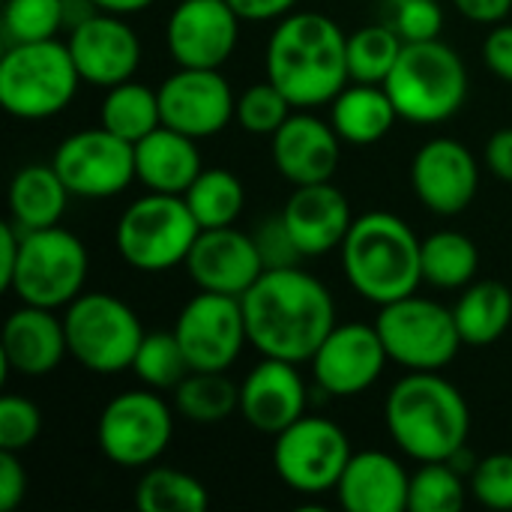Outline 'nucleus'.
<instances>
[{
    "mask_svg": "<svg viewBox=\"0 0 512 512\" xmlns=\"http://www.w3.org/2000/svg\"><path fill=\"white\" fill-rule=\"evenodd\" d=\"M240 303L249 345L261 357L309 363L336 327L333 294L303 267L264 270Z\"/></svg>",
    "mask_w": 512,
    "mask_h": 512,
    "instance_id": "nucleus-1",
    "label": "nucleus"
},
{
    "mask_svg": "<svg viewBox=\"0 0 512 512\" xmlns=\"http://www.w3.org/2000/svg\"><path fill=\"white\" fill-rule=\"evenodd\" d=\"M264 66L294 108L330 105L351 81L348 36L321 12H288L270 33Z\"/></svg>",
    "mask_w": 512,
    "mask_h": 512,
    "instance_id": "nucleus-2",
    "label": "nucleus"
},
{
    "mask_svg": "<svg viewBox=\"0 0 512 512\" xmlns=\"http://www.w3.org/2000/svg\"><path fill=\"white\" fill-rule=\"evenodd\" d=\"M384 423L393 444L414 462H450L465 450L471 411L456 384L438 372H408L384 402Z\"/></svg>",
    "mask_w": 512,
    "mask_h": 512,
    "instance_id": "nucleus-3",
    "label": "nucleus"
},
{
    "mask_svg": "<svg viewBox=\"0 0 512 512\" xmlns=\"http://www.w3.org/2000/svg\"><path fill=\"white\" fill-rule=\"evenodd\" d=\"M423 240L405 219L387 210L363 213L351 222L339 255L348 285L369 303L387 306L417 291L423 282Z\"/></svg>",
    "mask_w": 512,
    "mask_h": 512,
    "instance_id": "nucleus-4",
    "label": "nucleus"
},
{
    "mask_svg": "<svg viewBox=\"0 0 512 512\" xmlns=\"http://www.w3.org/2000/svg\"><path fill=\"white\" fill-rule=\"evenodd\" d=\"M384 90L390 93L399 120L435 126L462 111L468 99V66L462 54L441 39L405 42Z\"/></svg>",
    "mask_w": 512,
    "mask_h": 512,
    "instance_id": "nucleus-5",
    "label": "nucleus"
},
{
    "mask_svg": "<svg viewBox=\"0 0 512 512\" xmlns=\"http://www.w3.org/2000/svg\"><path fill=\"white\" fill-rule=\"evenodd\" d=\"M81 84L66 42H15L0 57V105L18 120H48L66 111Z\"/></svg>",
    "mask_w": 512,
    "mask_h": 512,
    "instance_id": "nucleus-6",
    "label": "nucleus"
},
{
    "mask_svg": "<svg viewBox=\"0 0 512 512\" xmlns=\"http://www.w3.org/2000/svg\"><path fill=\"white\" fill-rule=\"evenodd\" d=\"M198 234L201 225L183 195L147 192L120 213L114 246L132 270L162 273L186 261Z\"/></svg>",
    "mask_w": 512,
    "mask_h": 512,
    "instance_id": "nucleus-7",
    "label": "nucleus"
},
{
    "mask_svg": "<svg viewBox=\"0 0 512 512\" xmlns=\"http://www.w3.org/2000/svg\"><path fill=\"white\" fill-rule=\"evenodd\" d=\"M63 327L72 360L93 375L132 369L138 345L147 336L132 306L105 291L78 294L66 306Z\"/></svg>",
    "mask_w": 512,
    "mask_h": 512,
    "instance_id": "nucleus-8",
    "label": "nucleus"
},
{
    "mask_svg": "<svg viewBox=\"0 0 512 512\" xmlns=\"http://www.w3.org/2000/svg\"><path fill=\"white\" fill-rule=\"evenodd\" d=\"M87 270V246L72 231L60 225L21 231V252L6 291L30 306L60 309L81 294Z\"/></svg>",
    "mask_w": 512,
    "mask_h": 512,
    "instance_id": "nucleus-9",
    "label": "nucleus"
},
{
    "mask_svg": "<svg viewBox=\"0 0 512 512\" xmlns=\"http://www.w3.org/2000/svg\"><path fill=\"white\" fill-rule=\"evenodd\" d=\"M375 327L387 357L408 372H441L465 345L453 309L417 294L378 306Z\"/></svg>",
    "mask_w": 512,
    "mask_h": 512,
    "instance_id": "nucleus-10",
    "label": "nucleus"
},
{
    "mask_svg": "<svg viewBox=\"0 0 512 512\" xmlns=\"http://www.w3.org/2000/svg\"><path fill=\"white\" fill-rule=\"evenodd\" d=\"M174 438V411L147 390H126L114 396L96 423V444L117 468H147L162 459Z\"/></svg>",
    "mask_w": 512,
    "mask_h": 512,
    "instance_id": "nucleus-11",
    "label": "nucleus"
},
{
    "mask_svg": "<svg viewBox=\"0 0 512 512\" xmlns=\"http://www.w3.org/2000/svg\"><path fill=\"white\" fill-rule=\"evenodd\" d=\"M351 456L345 429L315 414H303L273 441V471L300 495H324L336 489Z\"/></svg>",
    "mask_w": 512,
    "mask_h": 512,
    "instance_id": "nucleus-12",
    "label": "nucleus"
},
{
    "mask_svg": "<svg viewBox=\"0 0 512 512\" xmlns=\"http://www.w3.org/2000/svg\"><path fill=\"white\" fill-rule=\"evenodd\" d=\"M51 165L75 198H114L135 180V144L105 126L66 135Z\"/></svg>",
    "mask_w": 512,
    "mask_h": 512,
    "instance_id": "nucleus-13",
    "label": "nucleus"
},
{
    "mask_svg": "<svg viewBox=\"0 0 512 512\" xmlns=\"http://www.w3.org/2000/svg\"><path fill=\"white\" fill-rule=\"evenodd\" d=\"M174 336L198 372H228L249 345L240 297L198 291L177 315Z\"/></svg>",
    "mask_w": 512,
    "mask_h": 512,
    "instance_id": "nucleus-14",
    "label": "nucleus"
},
{
    "mask_svg": "<svg viewBox=\"0 0 512 512\" xmlns=\"http://www.w3.org/2000/svg\"><path fill=\"white\" fill-rule=\"evenodd\" d=\"M162 126H171L195 141L219 135L237 117V99L219 69L180 66L159 84Z\"/></svg>",
    "mask_w": 512,
    "mask_h": 512,
    "instance_id": "nucleus-15",
    "label": "nucleus"
},
{
    "mask_svg": "<svg viewBox=\"0 0 512 512\" xmlns=\"http://www.w3.org/2000/svg\"><path fill=\"white\" fill-rule=\"evenodd\" d=\"M387 348L375 324H336L315 351L312 375L321 393L333 399H354L375 387L387 366Z\"/></svg>",
    "mask_w": 512,
    "mask_h": 512,
    "instance_id": "nucleus-16",
    "label": "nucleus"
},
{
    "mask_svg": "<svg viewBox=\"0 0 512 512\" xmlns=\"http://www.w3.org/2000/svg\"><path fill=\"white\" fill-rule=\"evenodd\" d=\"M240 39V15L228 0H180L165 24V45L177 66L222 69Z\"/></svg>",
    "mask_w": 512,
    "mask_h": 512,
    "instance_id": "nucleus-17",
    "label": "nucleus"
},
{
    "mask_svg": "<svg viewBox=\"0 0 512 512\" xmlns=\"http://www.w3.org/2000/svg\"><path fill=\"white\" fill-rule=\"evenodd\" d=\"M411 186L429 213L459 216L477 198L480 165L462 141L429 138L411 159Z\"/></svg>",
    "mask_w": 512,
    "mask_h": 512,
    "instance_id": "nucleus-18",
    "label": "nucleus"
},
{
    "mask_svg": "<svg viewBox=\"0 0 512 512\" xmlns=\"http://www.w3.org/2000/svg\"><path fill=\"white\" fill-rule=\"evenodd\" d=\"M66 45L81 81L102 90L129 81L141 63L138 33L114 12H96L72 27Z\"/></svg>",
    "mask_w": 512,
    "mask_h": 512,
    "instance_id": "nucleus-19",
    "label": "nucleus"
},
{
    "mask_svg": "<svg viewBox=\"0 0 512 512\" xmlns=\"http://www.w3.org/2000/svg\"><path fill=\"white\" fill-rule=\"evenodd\" d=\"M183 267L189 279L198 285V291H213L228 297H243L267 270L255 246V237L234 225L201 228Z\"/></svg>",
    "mask_w": 512,
    "mask_h": 512,
    "instance_id": "nucleus-20",
    "label": "nucleus"
},
{
    "mask_svg": "<svg viewBox=\"0 0 512 512\" xmlns=\"http://www.w3.org/2000/svg\"><path fill=\"white\" fill-rule=\"evenodd\" d=\"M273 165L291 186L327 183L342 162V138L333 123L300 108L270 138Z\"/></svg>",
    "mask_w": 512,
    "mask_h": 512,
    "instance_id": "nucleus-21",
    "label": "nucleus"
},
{
    "mask_svg": "<svg viewBox=\"0 0 512 512\" xmlns=\"http://www.w3.org/2000/svg\"><path fill=\"white\" fill-rule=\"evenodd\" d=\"M309 390L297 363L264 357L240 384V414L261 435H279L306 414Z\"/></svg>",
    "mask_w": 512,
    "mask_h": 512,
    "instance_id": "nucleus-22",
    "label": "nucleus"
},
{
    "mask_svg": "<svg viewBox=\"0 0 512 512\" xmlns=\"http://www.w3.org/2000/svg\"><path fill=\"white\" fill-rule=\"evenodd\" d=\"M282 219L303 252V258H321L342 246L354 213L342 189L327 183L294 186L291 198L282 207Z\"/></svg>",
    "mask_w": 512,
    "mask_h": 512,
    "instance_id": "nucleus-23",
    "label": "nucleus"
},
{
    "mask_svg": "<svg viewBox=\"0 0 512 512\" xmlns=\"http://www.w3.org/2000/svg\"><path fill=\"white\" fill-rule=\"evenodd\" d=\"M69 354L66 345V327L63 318L54 315V309L21 303L6 324L0 336V357L3 366L12 369L21 378H42L51 375L63 357Z\"/></svg>",
    "mask_w": 512,
    "mask_h": 512,
    "instance_id": "nucleus-24",
    "label": "nucleus"
},
{
    "mask_svg": "<svg viewBox=\"0 0 512 512\" xmlns=\"http://www.w3.org/2000/svg\"><path fill=\"white\" fill-rule=\"evenodd\" d=\"M411 477L399 459L381 450L354 453L345 465L336 495L348 512H402L408 510Z\"/></svg>",
    "mask_w": 512,
    "mask_h": 512,
    "instance_id": "nucleus-25",
    "label": "nucleus"
},
{
    "mask_svg": "<svg viewBox=\"0 0 512 512\" xmlns=\"http://www.w3.org/2000/svg\"><path fill=\"white\" fill-rule=\"evenodd\" d=\"M204 171L195 138L159 126L135 144V180L150 192L183 195Z\"/></svg>",
    "mask_w": 512,
    "mask_h": 512,
    "instance_id": "nucleus-26",
    "label": "nucleus"
},
{
    "mask_svg": "<svg viewBox=\"0 0 512 512\" xmlns=\"http://www.w3.org/2000/svg\"><path fill=\"white\" fill-rule=\"evenodd\" d=\"M399 111L384 90V84H348L333 102H330V123L339 132L342 141L369 147L390 135L396 126Z\"/></svg>",
    "mask_w": 512,
    "mask_h": 512,
    "instance_id": "nucleus-27",
    "label": "nucleus"
},
{
    "mask_svg": "<svg viewBox=\"0 0 512 512\" xmlns=\"http://www.w3.org/2000/svg\"><path fill=\"white\" fill-rule=\"evenodd\" d=\"M69 195L54 165H24L9 183V216L21 231L60 225Z\"/></svg>",
    "mask_w": 512,
    "mask_h": 512,
    "instance_id": "nucleus-28",
    "label": "nucleus"
},
{
    "mask_svg": "<svg viewBox=\"0 0 512 512\" xmlns=\"http://www.w3.org/2000/svg\"><path fill=\"white\" fill-rule=\"evenodd\" d=\"M453 318L465 345H495L512 324V291L492 279L471 282L462 288V297L453 306Z\"/></svg>",
    "mask_w": 512,
    "mask_h": 512,
    "instance_id": "nucleus-29",
    "label": "nucleus"
},
{
    "mask_svg": "<svg viewBox=\"0 0 512 512\" xmlns=\"http://www.w3.org/2000/svg\"><path fill=\"white\" fill-rule=\"evenodd\" d=\"M99 126L108 132L138 144L147 138L153 129L162 126V108H159V90L138 84V81H123L105 90V99L99 105Z\"/></svg>",
    "mask_w": 512,
    "mask_h": 512,
    "instance_id": "nucleus-30",
    "label": "nucleus"
},
{
    "mask_svg": "<svg viewBox=\"0 0 512 512\" xmlns=\"http://www.w3.org/2000/svg\"><path fill=\"white\" fill-rule=\"evenodd\" d=\"M423 282L441 291H462L474 282L480 270L477 243L462 231H435L420 249Z\"/></svg>",
    "mask_w": 512,
    "mask_h": 512,
    "instance_id": "nucleus-31",
    "label": "nucleus"
},
{
    "mask_svg": "<svg viewBox=\"0 0 512 512\" xmlns=\"http://www.w3.org/2000/svg\"><path fill=\"white\" fill-rule=\"evenodd\" d=\"M174 408L195 426H216L240 411V387L225 372L192 369L174 387Z\"/></svg>",
    "mask_w": 512,
    "mask_h": 512,
    "instance_id": "nucleus-32",
    "label": "nucleus"
},
{
    "mask_svg": "<svg viewBox=\"0 0 512 512\" xmlns=\"http://www.w3.org/2000/svg\"><path fill=\"white\" fill-rule=\"evenodd\" d=\"M183 198L201 228H228L246 207V189L228 168H204Z\"/></svg>",
    "mask_w": 512,
    "mask_h": 512,
    "instance_id": "nucleus-33",
    "label": "nucleus"
},
{
    "mask_svg": "<svg viewBox=\"0 0 512 512\" xmlns=\"http://www.w3.org/2000/svg\"><path fill=\"white\" fill-rule=\"evenodd\" d=\"M210 492L201 480L177 468H147L135 486L138 512H204Z\"/></svg>",
    "mask_w": 512,
    "mask_h": 512,
    "instance_id": "nucleus-34",
    "label": "nucleus"
},
{
    "mask_svg": "<svg viewBox=\"0 0 512 512\" xmlns=\"http://www.w3.org/2000/svg\"><path fill=\"white\" fill-rule=\"evenodd\" d=\"M405 39L393 24H366L348 36V75L363 84H384L393 72Z\"/></svg>",
    "mask_w": 512,
    "mask_h": 512,
    "instance_id": "nucleus-35",
    "label": "nucleus"
},
{
    "mask_svg": "<svg viewBox=\"0 0 512 512\" xmlns=\"http://www.w3.org/2000/svg\"><path fill=\"white\" fill-rule=\"evenodd\" d=\"M135 378L150 390H174L189 372V360L183 354V345L171 333H147L138 345V354L132 360Z\"/></svg>",
    "mask_w": 512,
    "mask_h": 512,
    "instance_id": "nucleus-36",
    "label": "nucleus"
},
{
    "mask_svg": "<svg viewBox=\"0 0 512 512\" xmlns=\"http://www.w3.org/2000/svg\"><path fill=\"white\" fill-rule=\"evenodd\" d=\"M468 486L462 471L450 462H423L411 474L408 510L411 512H459L465 507Z\"/></svg>",
    "mask_w": 512,
    "mask_h": 512,
    "instance_id": "nucleus-37",
    "label": "nucleus"
},
{
    "mask_svg": "<svg viewBox=\"0 0 512 512\" xmlns=\"http://www.w3.org/2000/svg\"><path fill=\"white\" fill-rule=\"evenodd\" d=\"M63 21V0H6L3 3V33L9 45L57 39Z\"/></svg>",
    "mask_w": 512,
    "mask_h": 512,
    "instance_id": "nucleus-38",
    "label": "nucleus"
},
{
    "mask_svg": "<svg viewBox=\"0 0 512 512\" xmlns=\"http://www.w3.org/2000/svg\"><path fill=\"white\" fill-rule=\"evenodd\" d=\"M291 99L267 78L261 84H252L240 93L237 99V123L249 135H264L273 138L276 129L291 117Z\"/></svg>",
    "mask_w": 512,
    "mask_h": 512,
    "instance_id": "nucleus-39",
    "label": "nucleus"
},
{
    "mask_svg": "<svg viewBox=\"0 0 512 512\" xmlns=\"http://www.w3.org/2000/svg\"><path fill=\"white\" fill-rule=\"evenodd\" d=\"M468 492L489 510H512V453H492L471 471Z\"/></svg>",
    "mask_w": 512,
    "mask_h": 512,
    "instance_id": "nucleus-40",
    "label": "nucleus"
},
{
    "mask_svg": "<svg viewBox=\"0 0 512 512\" xmlns=\"http://www.w3.org/2000/svg\"><path fill=\"white\" fill-rule=\"evenodd\" d=\"M42 432L39 408L24 396H3L0 399V450L24 453Z\"/></svg>",
    "mask_w": 512,
    "mask_h": 512,
    "instance_id": "nucleus-41",
    "label": "nucleus"
},
{
    "mask_svg": "<svg viewBox=\"0 0 512 512\" xmlns=\"http://www.w3.org/2000/svg\"><path fill=\"white\" fill-rule=\"evenodd\" d=\"M393 27L405 42L441 39L444 9L438 0H393Z\"/></svg>",
    "mask_w": 512,
    "mask_h": 512,
    "instance_id": "nucleus-42",
    "label": "nucleus"
},
{
    "mask_svg": "<svg viewBox=\"0 0 512 512\" xmlns=\"http://www.w3.org/2000/svg\"><path fill=\"white\" fill-rule=\"evenodd\" d=\"M255 237V246L261 252V261L267 270H282V267H300L303 261V252L297 249L282 213L279 216H270L267 222L258 225V231L252 234Z\"/></svg>",
    "mask_w": 512,
    "mask_h": 512,
    "instance_id": "nucleus-43",
    "label": "nucleus"
},
{
    "mask_svg": "<svg viewBox=\"0 0 512 512\" xmlns=\"http://www.w3.org/2000/svg\"><path fill=\"white\" fill-rule=\"evenodd\" d=\"M483 60L495 78L512 84V24L501 21L492 27V33L483 42Z\"/></svg>",
    "mask_w": 512,
    "mask_h": 512,
    "instance_id": "nucleus-44",
    "label": "nucleus"
},
{
    "mask_svg": "<svg viewBox=\"0 0 512 512\" xmlns=\"http://www.w3.org/2000/svg\"><path fill=\"white\" fill-rule=\"evenodd\" d=\"M27 495V471L12 450H0V512H12Z\"/></svg>",
    "mask_w": 512,
    "mask_h": 512,
    "instance_id": "nucleus-45",
    "label": "nucleus"
},
{
    "mask_svg": "<svg viewBox=\"0 0 512 512\" xmlns=\"http://www.w3.org/2000/svg\"><path fill=\"white\" fill-rule=\"evenodd\" d=\"M486 168L492 171V177H498L501 183H512V126L498 129L483 150Z\"/></svg>",
    "mask_w": 512,
    "mask_h": 512,
    "instance_id": "nucleus-46",
    "label": "nucleus"
},
{
    "mask_svg": "<svg viewBox=\"0 0 512 512\" xmlns=\"http://www.w3.org/2000/svg\"><path fill=\"white\" fill-rule=\"evenodd\" d=\"M456 12L465 15L474 24H501L512 12V0H453Z\"/></svg>",
    "mask_w": 512,
    "mask_h": 512,
    "instance_id": "nucleus-47",
    "label": "nucleus"
},
{
    "mask_svg": "<svg viewBox=\"0 0 512 512\" xmlns=\"http://www.w3.org/2000/svg\"><path fill=\"white\" fill-rule=\"evenodd\" d=\"M240 21H276L285 18L297 0H228Z\"/></svg>",
    "mask_w": 512,
    "mask_h": 512,
    "instance_id": "nucleus-48",
    "label": "nucleus"
},
{
    "mask_svg": "<svg viewBox=\"0 0 512 512\" xmlns=\"http://www.w3.org/2000/svg\"><path fill=\"white\" fill-rule=\"evenodd\" d=\"M18 252H21V228L9 219L0 225V288L6 291L18 264Z\"/></svg>",
    "mask_w": 512,
    "mask_h": 512,
    "instance_id": "nucleus-49",
    "label": "nucleus"
},
{
    "mask_svg": "<svg viewBox=\"0 0 512 512\" xmlns=\"http://www.w3.org/2000/svg\"><path fill=\"white\" fill-rule=\"evenodd\" d=\"M102 12L93 0H63V21H66V30L78 27L81 21H87L90 15Z\"/></svg>",
    "mask_w": 512,
    "mask_h": 512,
    "instance_id": "nucleus-50",
    "label": "nucleus"
},
{
    "mask_svg": "<svg viewBox=\"0 0 512 512\" xmlns=\"http://www.w3.org/2000/svg\"><path fill=\"white\" fill-rule=\"evenodd\" d=\"M102 12H114V15H135L141 9H147L153 0H93Z\"/></svg>",
    "mask_w": 512,
    "mask_h": 512,
    "instance_id": "nucleus-51",
    "label": "nucleus"
}]
</instances>
